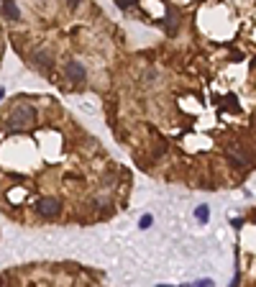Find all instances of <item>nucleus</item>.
<instances>
[{
    "instance_id": "nucleus-1",
    "label": "nucleus",
    "mask_w": 256,
    "mask_h": 287,
    "mask_svg": "<svg viewBox=\"0 0 256 287\" xmlns=\"http://www.w3.org/2000/svg\"><path fill=\"white\" fill-rule=\"evenodd\" d=\"M34 118H36V111L31 108V105H18V108H13L10 115H8V126L13 131H18V128H26V126H31L34 123Z\"/></svg>"
},
{
    "instance_id": "nucleus-2",
    "label": "nucleus",
    "mask_w": 256,
    "mask_h": 287,
    "mask_svg": "<svg viewBox=\"0 0 256 287\" xmlns=\"http://www.w3.org/2000/svg\"><path fill=\"white\" fill-rule=\"evenodd\" d=\"M59 210H62V203H59L56 198H44V200L36 203V213L41 218H56Z\"/></svg>"
},
{
    "instance_id": "nucleus-3",
    "label": "nucleus",
    "mask_w": 256,
    "mask_h": 287,
    "mask_svg": "<svg viewBox=\"0 0 256 287\" xmlns=\"http://www.w3.org/2000/svg\"><path fill=\"white\" fill-rule=\"evenodd\" d=\"M64 72H67V77H69L72 82H85V80H87V69H85V64L80 62V59H69L67 67H64Z\"/></svg>"
},
{
    "instance_id": "nucleus-4",
    "label": "nucleus",
    "mask_w": 256,
    "mask_h": 287,
    "mask_svg": "<svg viewBox=\"0 0 256 287\" xmlns=\"http://www.w3.org/2000/svg\"><path fill=\"white\" fill-rule=\"evenodd\" d=\"M228 157H231L236 164H241V167H249V164H251V154H249L241 144H228Z\"/></svg>"
},
{
    "instance_id": "nucleus-5",
    "label": "nucleus",
    "mask_w": 256,
    "mask_h": 287,
    "mask_svg": "<svg viewBox=\"0 0 256 287\" xmlns=\"http://www.w3.org/2000/svg\"><path fill=\"white\" fill-rule=\"evenodd\" d=\"M31 64L39 67V69H51L54 67V59H51L49 52H34L31 54Z\"/></svg>"
},
{
    "instance_id": "nucleus-6",
    "label": "nucleus",
    "mask_w": 256,
    "mask_h": 287,
    "mask_svg": "<svg viewBox=\"0 0 256 287\" xmlns=\"http://www.w3.org/2000/svg\"><path fill=\"white\" fill-rule=\"evenodd\" d=\"M3 13H5V18H10V21L21 18V10L16 5V0H3Z\"/></svg>"
},
{
    "instance_id": "nucleus-7",
    "label": "nucleus",
    "mask_w": 256,
    "mask_h": 287,
    "mask_svg": "<svg viewBox=\"0 0 256 287\" xmlns=\"http://www.w3.org/2000/svg\"><path fill=\"white\" fill-rule=\"evenodd\" d=\"M195 216H198V221H200V223H207V218H210V210H207V205H198V210H195Z\"/></svg>"
},
{
    "instance_id": "nucleus-8",
    "label": "nucleus",
    "mask_w": 256,
    "mask_h": 287,
    "mask_svg": "<svg viewBox=\"0 0 256 287\" xmlns=\"http://www.w3.org/2000/svg\"><path fill=\"white\" fill-rule=\"evenodd\" d=\"M152 221H154V218L146 213V216H141V223H139V226H141V229H149V226H152Z\"/></svg>"
},
{
    "instance_id": "nucleus-9",
    "label": "nucleus",
    "mask_w": 256,
    "mask_h": 287,
    "mask_svg": "<svg viewBox=\"0 0 256 287\" xmlns=\"http://www.w3.org/2000/svg\"><path fill=\"white\" fill-rule=\"evenodd\" d=\"M136 3H139V0H118V5L123 8V10H126V8H131V5H136Z\"/></svg>"
},
{
    "instance_id": "nucleus-10",
    "label": "nucleus",
    "mask_w": 256,
    "mask_h": 287,
    "mask_svg": "<svg viewBox=\"0 0 256 287\" xmlns=\"http://www.w3.org/2000/svg\"><path fill=\"white\" fill-rule=\"evenodd\" d=\"M195 285H200V287H210V285H213V280H198Z\"/></svg>"
},
{
    "instance_id": "nucleus-11",
    "label": "nucleus",
    "mask_w": 256,
    "mask_h": 287,
    "mask_svg": "<svg viewBox=\"0 0 256 287\" xmlns=\"http://www.w3.org/2000/svg\"><path fill=\"white\" fill-rule=\"evenodd\" d=\"M80 3H82V0H67V5H69V8H77Z\"/></svg>"
}]
</instances>
